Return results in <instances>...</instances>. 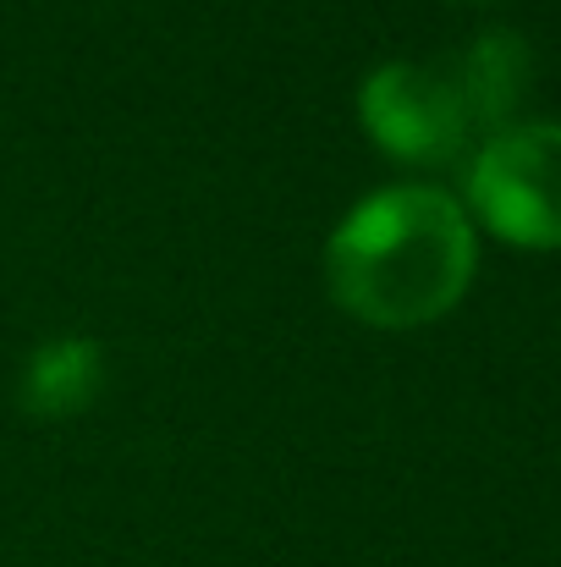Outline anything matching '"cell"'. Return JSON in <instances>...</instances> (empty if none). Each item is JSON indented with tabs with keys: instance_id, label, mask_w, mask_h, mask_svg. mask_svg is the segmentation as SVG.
Returning a JSON list of instances; mask_svg holds the SVG:
<instances>
[{
	"instance_id": "cell-4",
	"label": "cell",
	"mask_w": 561,
	"mask_h": 567,
	"mask_svg": "<svg viewBox=\"0 0 561 567\" xmlns=\"http://www.w3.org/2000/svg\"><path fill=\"white\" fill-rule=\"evenodd\" d=\"M446 72H451V83L468 105L474 133L490 138V133L518 122V111L534 89V50L512 28H485L479 39L463 44V55L446 61Z\"/></svg>"
},
{
	"instance_id": "cell-2",
	"label": "cell",
	"mask_w": 561,
	"mask_h": 567,
	"mask_svg": "<svg viewBox=\"0 0 561 567\" xmlns=\"http://www.w3.org/2000/svg\"><path fill=\"white\" fill-rule=\"evenodd\" d=\"M468 204L518 248H561V122H512L479 138Z\"/></svg>"
},
{
	"instance_id": "cell-3",
	"label": "cell",
	"mask_w": 561,
	"mask_h": 567,
	"mask_svg": "<svg viewBox=\"0 0 561 567\" xmlns=\"http://www.w3.org/2000/svg\"><path fill=\"white\" fill-rule=\"evenodd\" d=\"M364 133L391 155L413 166H446L468 150L474 122L446 72V61H385L359 89Z\"/></svg>"
},
{
	"instance_id": "cell-1",
	"label": "cell",
	"mask_w": 561,
	"mask_h": 567,
	"mask_svg": "<svg viewBox=\"0 0 561 567\" xmlns=\"http://www.w3.org/2000/svg\"><path fill=\"white\" fill-rule=\"evenodd\" d=\"M474 215L446 188L402 183L353 204L325 243L336 309L374 331H413L457 309L474 281Z\"/></svg>"
},
{
	"instance_id": "cell-5",
	"label": "cell",
	"mask_w": 561,
	"mask_h": 567,
	"mask_svg": "<svg viewBox=\"0 0 561 567\" xmlns=\"http://www.w3.org/2000/svg\"><path fill=\"white\" fill-rule=\"evenodd\" d=\"M105 391V353L94 337H50L28 353L17 396L33 419H77Z\"/></svg>"
}]
</instances>
